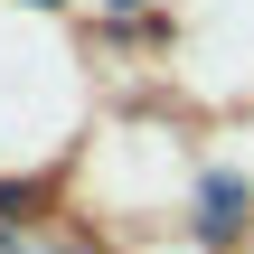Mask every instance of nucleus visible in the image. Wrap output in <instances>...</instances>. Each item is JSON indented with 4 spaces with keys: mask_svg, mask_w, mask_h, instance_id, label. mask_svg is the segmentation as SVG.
<instances>
[{
    "mask_svg": "<svg viewBox=\"0 0 254 254\" xmlns=\"http://www.w3.org/2000/svg\"><path fill=\"white\" fill-rule=\"evenodd\" d=\"M254 226V189H245V170H207L198 179V236L207 245H236Z\"/></svg>",
    "mask_w": 254,
    "mask_h": 254,
    "instance_id": "f257e3e1",
    "label": "nucleus"
}]
</instances>
